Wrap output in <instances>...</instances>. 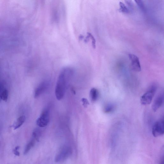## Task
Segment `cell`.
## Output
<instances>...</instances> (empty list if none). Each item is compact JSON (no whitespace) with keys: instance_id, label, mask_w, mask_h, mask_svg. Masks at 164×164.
<instances>
[{"instance_id":"6da1fadb","label":"cell","mask_w":164,"mask_h":164,"mask_svg":"<svg viewBox=\"0 0 164 164\" xmlns=\"http://www.w3.org/2000/svg\"><path fill=\"white\" fill-rule=\"evenodd\" d=\"M73 72V69L70 67L65 68L61 72L55 89V95L58 100H60L63 98L68 80Z\"/></svg>"},{"instance_id":"7a4b0ae2","label":"cell","mask_w":164,"mask_h":164,"mask_svg":"<svg viewBox=\"0 0 164 164\" xmlns=\"http://www.w3.org/2000/svg\"><path fill=\"white\" fill-rule=\"evenodd\" d=\"M156 88L155 86H152L141 97V102L142 105H147L151 104L154 97Z\"/></svg>"},{"instance_id":"3957f363","label":"cell","mask_w":164,"mask_h":164,"mask_svg":"<svg viewBox=\"0 0 164 164\" xmlns=\"http://www.w3.org/2000/svg\"><path fill=\"white\" fill-rule=\"evenodd\" d=\"M49 120V111L48 109H45L41 113L40 117L37 119L36 123L38 126L44 127L47 126Z\"/></svg>"},{"instance_id":"277c9868","label":"cell","mask_w":164,"mask_h":164,"mask_svg":"<svg viewBox=\"0 0 164 164\" xmlns=\"http://www.w3.org/2000/svg\"><path fill=\"white\" fill-rule=\"evenodd\" d=\"M72 153V150L70 147L65 146L61 149L56 156L55 158V162H60L64 161L71 155Z\"/></svg>"},{"instance_id":"5b68a950","label":"cell","mask_w":164,"mask_h":164,"mask_svg":"<svg viewBox=\"0 0 164 164\" xmlns=\"http://www.w3.org/2000/svg\"><path fill=\"white\" fill-rule=\"evenodd\" d=\"M164 123L163 120L157 121L153 125L152 128V134L153 136L158 137L163 134Z\"/></svg>"},{"instance_id":"8992f818","label":"cell","mask_w":164,"mask_h":164,"mask_svg":"<svg viewBox=\"0 0 164 164\" xmlns=\"http://www.w3.org/2000/svg\"><path fill=\"white\" fill-rule=\"evenodd\" d=\"M129 57L131 61V67L133 70L139 72L141 71V66L139 58L135 55L129 54Z\"/></svg>"},{"instance_id":"52a82bcc","label":"cell","mask_w":164,"mask_h":164,"mask_svg":"<svg viewBox=\"0 0 164 164\" xmlns=\"http://www.w3.org/2000/svg\"><path fill=\"white\" fill-rule=\"evenodd\" d=\"M49 85L47 81H44L41 83L35 90L34 97L35 98L39 97L46 91Z\"/></svg>"},{"instance_id":"ba28073f","label":"cell","mask_w":164,"mask_h":164,"mask_svg":"<svg viewBox=\"0 0 164 164\" xmlns=\"http://www.w3.org/2000/svg\"><path fill=\"white\" fill-rule=\"evenodd\" d=\"M164 100V95L163 94H159L153 102L152 109L154 112L157 111L163 105Z\"/></svg>"},{"instance_id":"9c48e42d","label":"cell","mask_w":164,"mask_h":164,"mask_svg":"<svg viewBox=\"0 0 164 164\" xmlns=\"http://www.w3.org/2000/svg\"><path fill=\"white\" fill-rule=\"evenodd\" d=\"M26 120V117L25 116H22L19 117L12 125V127L15 130H16L21 126L25 122Z\"/></svg>"},{"instance_id":"30bf717a","label":"cell","mask_w":164,"mask_h":164,"mask_svg":"<svg viewBox=\"0 0 164 164\" xmlns=\"http://www.w3.org/2000/svg\"><path fill=\"white\" fill-rule=\"evenodd\" d=\"M89 96L92 102H95L99 98V93L98 90L95 88H93L90 90Z\"/></svg>"},{"instance_id":"8fae6325","label":"cell","mask_w":164,"mask_h":164,"mask_svg":"<svg viewBox=\"0 0 164 164\" xmlns=\"http://www.w3.org/2000/svg\"><path fill=\"white\" fill-rule=\"evenodd\" d=\"M115 108H116V107L114 104H108L104 106V111L106 113H111L114 111Z\"/></svg>"},{"instance_id":"7c38bea8","label":"cell","mask_w":164,"mask_h":164,"mask_svg":"<svg viewBox=\"0 0 164 164\" xmlns=\"http://www.w3.org/2000/svg\"><path fill=\"white\" fill-rule=\"evenodd\" d=\"M35 144V141L34 140H32L29 143H28L26 146L25 149H24V154L26 155L27 153L29 152L30 150L33 148Z\"/></svg>"},{"instance_id":"4fadbf2b","label":"cell","mask_w":164,"mask_h":164,"mask_svg":"<svg viewBox=\"0 0 164 164\" xmlns=\"http://www.w3.org/2000/svg\"><path fill=\"white\" fill-rule=\"evenodd\" d=\"M8 96L9 93L8 90L5 89H3L1 93V96H0L1 100L6 102L8 99Z\"/></svg>"},{"instance_id":"5bb4252c","label":"cell","mask_w":164,"mask_h":164,"mask_svg":"<svg viewBox=\"0 0 164 164\" xmlns=\"http://www.w3.org/2000/svg\"><path fill=\"white\" fill-rule=\"evenodd\" d=\"M120 11L123 13H128L129 11L127 6L124 4V3L121 2H119Z\"/></svg>"},{"instance_id":"9a60e30c","label":"cell","mask_w":164,"mask_h":164,"mask_svg":"<svg viewBox=\"0 0 164 164\" xmlns=\"http://www.w3.org/2000/svg\"><path fill=\"white\" fill-rule=\"evenodd\" d=\"M40 135V132L38 129H35L33 132V138L38 141H39V138Z\"/></svg>"},{"instance_id":"2e32d148","label":"cell","mask_w":164,"mask_h":164,"mask_svg":"<svg viewBox=\"0 0 164 164\" xmlns=\"http://www.w3.org/2000/svg\"><path fill=\"white\" fill-rule=\"evenodd\" d=\"M88 35L90 38L92 40V46L94 48H95L96 47V41L95 38L93 36L92 34L90 33H88Z\"/></svg>"},{"instance_id":"e0dca14e","label":"cell","mask_w":164,"mask_h":164,"mask_svg":"<svg viewBox=\"0 0 164 164\" xmlns=\"http://www.w3.org/2000/svg\"><path fill=\"white\" fill-rule=\"evenodd\" d=\"M135 1L137 4L139 6V7L141 9H144V6L143 3L142 2V1Z\"/></svg>"},{"instance_id":"ac0fdd59","label":"cell","mask_w":164,"mask_h":164,"mask_svg":"<svg viewBox=\"0 0 164 164\" xmlns=\"http://www.w3.org/2000/svg\"><path fill=\"white\" fill-rule=\"evenodd\" d=\"M20 148V147L19 146H17L13 150L14 154L17 156H19L20 155V153L18 151Z\"/></svg>"},{"instance_id":"d6986e66","label":"cell","mask_w":164,"mask_h":164,"mask_svg":"<svg viewBox=\"0 0 164 164\" xmlns=\"http://www.w3.org/2000/svg\"><path fill=\"white\" fill-rule=\"evenodd\" d=\"M82 102L83 103V106L85 107H86L89 104V102L86 99L83 98L82 99Z\"/></svg>"},{"instance_id":"ffe728a7","label":"cell","mask_w":164,"mask_h":164,"mask_svg":"<svg viewBox=\"0 0 164 164\" xmlns=\"http://www.w3.org/2000/svg\"><path fill=\"white\" fill-rule=\"evenodd\" d=\"M3 89V86L1 83H0V96H1V92ZM1 97H0V102H1Z\"/></svg>"},{"instance_id":"44dd1931","label":"cell","mask_w":164,"mask_h":164,"mask_svg":"<svg viewBox=\"0 0 164 164\" xmlns=\"http://www.w3.org/2000/svg\"><path fill=\"white\" fill-rule=\"evenodd\" d=\"M159 164H164V157L163 156V158L160 160V163Z\"/></svg>"}]
</instances>
